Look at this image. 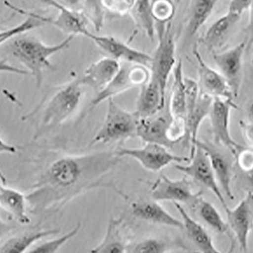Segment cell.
Masks as SVG:
<instances>
[{
	"mask_svg": "<svg viewBox=\"0 0 253 253\" xmlns=\"http://www.w3.org/2000/svg\"><path fill=\"white\" fill-rule=\"evenodd\" d=\"M195 150L190 155L189 164H175V168L210 190L220 202L224 210H226L228 208L226 202L222 193L221 188L218 184L207 153L198 144H195Z\"/></svg>",
	"mask_w": 253,
	"mask_h": 253,
	"instance_id": "8",
	"label": "cell"
},
{
	"mask_svg": "<svg viewBox=\"0 0 253 253\" xmlns=\"http://www.w3.org/2000/svg\"><path fill=\"white\" fill-rule=\"evenodd\" d=\"M105 10L101 0H85L84 2L82 12L96 32H100L103 26Z\"/></svg>",
	"mask_w": 253,
	"mask_h": 253,
	"instance_id": "32",
	"label": "cell"
},
{
	"mask_svg": "<svg viewBox=\"0 0 253 253\" xmlns=\"http://www.w3.org/2000/svg\"><path fill=\"white\" fill-rule=\"evenodd\" d=\"M151 198L156 201H171L186 204L190 207L198 208L201 201L202 192L194 193L192 184L187 178L171 180L162 174L153 185Z\"/></svg>",
	"mask_w": 253,
	"mask_h": 253,
	"instance_id": "9",
	"label": "cell"
},
{
	"mask_svg": "<svg viewBox=\"0 0 253 253\" xmlns=\"http://www.w3.org/2000/svg\"><path fill=\"white\" fill-rule=\"evenodd\" d=\"M120 66V62L111 57L101 58L91 63L79 81L83 86L91 88L95 95H98L112 82Z\"/></svg>",
	"mask_w": 253,
	"mask_h": 253,
	"instance_id": "16",
	"label": "cell"
},
{
	"mask_svg": "<svg viewBox=\"0 0 253 253\" xmlns=\"http://www.w3.org/2000/svg\"><path fill=\"white\" fill-rule=\"evenodd\" d=\"M129 14L139 29L153 42L156 36V21L152 15V0H135Z\"/></svg>",
	"mask_w": 253,
	"mask_h": 253,
	"instance_id": "29",
	"label": "cell"
},
{
	"mask_svg": "<svg viewBox=\"0 0 253 253\" xmlns=\"http://www.w3.org/2000/svg\"><path fill=\"white\" fill-rule=\"evenodd\" d=\"M167 245L166 242L157 239H146L138 242L132 248L133 253H167Z\"/></svg>",
	"mask_w": 253,
	"mask_h": 253,
	"instance_id": "35",
	"label": "cell"
},
{
	"mask_svg": "<svg viewBox=\"0 0 253 253\" xmlns=\"http://www.w3.org/2000/svg\"><path fill=\"white\" fill-rule=\"evenodd\" d=\"M87 38L92 41L103 52L119 62L138 63L148 68L151 67L152 57L145 52L133 48L123 41L110 36H100L89 32Z\"/></svg>",
	"mask_w": 253,
	"mask_h": 253,
	"instance_id": "12",
	"label": "cell"
},
{
	"mask_svg": "<svg viewBox=\"0 0 253 253\" xmlns=\"http://www.w3.org/2000/svg\"><path fill=\"white\" fill-rule=\"evenodd\" d=\"M26 197L22 193L10 187L1 185L0 187V205L7 213L21 224H29L32 222L26 213Z\"/></svg>",
	"mask_w": 253,
	"mask_h": 253,
	"instance_id": "25",
	"label": "cell"
},
{
	"mask_svg": "<svg viewBox=\"0 0 253 253\" xmlns=\"http://www.w3.org/2000/svg\"><path fill=\"white\" fill-rule=\"evenodd\" d=\"M176 210H178L181 215L184 229L187 236L202 253H219L217 248L214 247L213 241L208 234L205 228L201 224L195 221L191 216L187 213L184 208L179 203H174Z\"/></svg>",
	"mask_w": 253,
	"mask_h": 253,
	"instance_id": "21",
	"label": "cell"
},
{
	"mask_svg": "<svg viewBox=\"0 0 253 253\" xmlns=\"http://www.w3.org/2000/svg\"><path fill=\"white\" fill-rule=\"evenodd\" d=\"M219 0H195L187 25V36L192 38L209 20Z\"/></svg>",
	"mask_w": 253,
	"mask_h": 253,
	"instance_id": "30",
	"label": "cell"
},
{
	"mask_svg": "<svg viewBox=\"0 0 253 253\" xmlns=\"http://www.w3.org/2000/svg\"><path fill=\"white\" fill-rule=\"evenodd\" d=\"M60 232L57 229L40 230L38 232L26 233L9 239L1 245V253H23L36 242H39L46 236H54Z\"/></svg>",
	"mask_w": 253,
	"mask_h": 253,
	"instance_id": "28",
	"label": "cell"
},
{
	"mask_svg": "<svg viewBox=\"0 0 253 253\" xmlns=\"http://www.w3.org/2000/svg\"><path fill=\"white\" fill-rule=\"evenodd\" d=\"M36 1L42 5L47 6L50 8H54L58 10H61L65 7V6L62 5L60 3H58V0H36Z\"/></svg>",
	"mask_w": 253,
	"mask_h": 253,
	"instance_id": "41",
	"label": "cell"
},
{
	"mask_svg": "<svg viewBox=\"0 0 253 253\" xmlns=\"http://www.w3.org/2000/svg\"><path fill=\"white\" fill-rule=\"evenodd\" d=\"M193 52L198 65V83L200 88V92L207 94L213 98L220 97L233 100L235 97L233 91L224 76L219 71L212 69L205 63L198 46L193 47Z\"/></svg>",
	"mask_w": 253,
	"mask_h": 253,
	"instance_id": "15",
	"label": "cell"
},
{
	"mask_svg": "<svg viewBox=\"0 0 253 253\" xmlns=\"http://www.w3.org/2000/svg\"><path fill=\"white\" fill-rule=\"evenodd\" d=\"M83 85L79 80L58 88L41 108L36 137L59 126L75 113L83 95Z\"/></svg>",
	"mask_w": 253,
	"mask_h": 253,
	"instance_id": "3",
	"label": "cell"
},
{
	"mask_svg": "<svg viewBox=\"0 0 253 253\" xmlns=\"http://www.w3.org/2000/svg\"><path fill=\"white\" fill-rule=\"evenodd\" d=\"M246 49L247 42L244 41L226 51L213 54L216 66L230 84L235 97L238 96L242 84L243 58Z\"/></svg>",
	"mask_w": 253,
	"mask_h": 253,
	"instance_id": "13",
	"label": "cell"
},
{
	"mask_svg": "<svg viewBox=\"0 0 253 253\" xmlns=\"http://www.w3.org/2000/svg\"><path fill=\"white\" fill-rule=\"evenodd\" d=\"M163 109L149 118H139L137 137L145 143H156L172 150L175 144L170 137L173 118L169 107L167 111Z\"/></svg>",
	"mask_w": 253,
	"mask_h": 253,
	"instance_id": "11",
	"label": "cell"
},
{
	"mask_svg": "<svg viewBox=\"0 0 253 253\" xmlns=\"http://www.w3.org/2000/svg\"><path fill=\"white\" fill-rule=\"evenodd\" d=\"M132 215L144 221L169 227L184 229L183 222L173 217L156 200H138L131 205Z\"/></svg>",
	"mask_w": 253,
	"mask_h": 253,
	"instance_id": "17",
	"label": "cell"
},
{
	"mask_svg": "<svg viewBox=\"0 0 253 253\" xmlns=\"http://www.w3.org/2000/svg\"><path fill=\"white\" fill-rule=\"evenodd\" d=\"M236 159L239 167L245 171H253V147L251 148H242L237 155Z\"/></svg>",
	"mask_w": 253,
	"mask_h": 253,
	"instance_id": "37",
	"label": "cell"
},
{
	"mask_svg": "<svg viewBox=\"0 0 253 253\" xmlns=\"http://www.w3.org/2000/svg\"><path fill=\"white\" fill-rule=\"evenodd\" d=\"M252 0H230L228 11L230 14L242 17L243 13L249 9Z\"/></svg>",
	"mask_w": 253,
	"mask_h": 253,
	"instance_id": "38",
	"label": "cell"
},
{
	"mask_svg": "<svg viewBox=\"0 0 253 253\" xmlns=\"http://www.w3.org/2000/svg\"><path fill=\"white\" fill-rule=\"evenodd\" d=\"M213 97L210 95L200 92L199 99L193 112L186 118V129H187V138L190 140L191 150L190 155L195 150V144L197 142V135L199 127L205 118L210 117L211 107L213 104Z\"/></svg>",
	"mask_w": 253,
	"mask_h": 253,
	"instance_id": "23",
	"label": "cell"
},
{
	"mask_svg": "<svg viewBox=\"0 0 253 253\" xmlns=\"http://www.w3.org/2000/svg\"><path fill=\"white\" fill-rule=\"evenodd\" d=\"M121 220L111 217L107 232L101 243L90 251L91 253H124L126 246L120 233Z\"/></svg>",
	"mask_w": 253,
	"mask_h": 253,
	"instance_id": "27",
	"label": "cell"
},
{
	"mask_svg": "<svg viewBox=\"0 0 253 253\" xmlns=\"http://www.w3.org/2000/svg\"><path fill=\"white\" fill-rule=\"evenodd\" d=\"M166 107V95L155 77L140 87L135 112L138 118H145L155 115Z\"/></svg>",
	"mask_w": 253,
	"mask_h": 253,
	"instance_id": "19",
	"label": "cell"
},
{
	"mask_svg": "<svg viewBox=\"0 0 253 253\" xmlns=\"http://www.w3.org/2000/svg\"><path fill=\"white\" fill-rule=\"evenodd\" d=\"M104 8L118 15H126L131 12L135 0H101Z\"/></svg>",
	"mask_w": 253,
	"mask_h": 253,
	"instance_id": "36",
	"label": "cell"
},
{
	"mask_svg": "<svg viewBox=\"0 0 253 253\" xmlns=\"http://www.w3.org/2000/svg\"><path fill=\"white\" fill-rule=\"evenodd\" d=\"M251 63H252V65L253 66V57H252V59H251Z\"/></svg>",
	"mask_w": 253,
	"mask_h": 253,
	"instance_id": "44",
	"label": "cell"
},
{
	"mask_svg": "<svg viewBox=\"0 0 253 253\" xmlns=\"http://www.w3.org/2000/svg\"><path fill=\"white\" fill-rule=\"evenodd\" d=\"M242 126V133L244 137L245 141L248 143L250 147H253V123H248L246 124L244 122L241 123Z\"/></svg>",
	"mask_w": 253,
	"mask_h": 253,
	"instance_id": "39",
	"label": "cell"
},
{
	"mask_svg": "<svg viewBox=\"0 0 253 253\" xmlns=\"http://www.w3.org/2000/svg\"><path fill=\"white\" fill-rule=\"evenodd\" d=\"M139 118L119 107L113 98L107 100V110L103 124L92 139L91 145L109 144L137 136Z\"/></svg>",
	"mask_w": 253,
	"mask_h": 253,
	"instance_id": "4",
	"label": "cell"
},
{
	"mask_svg": "<svg viewBox=\"0 0 253 253\" xmlns=\"http://www.w3.org/2000/svg\"><path fill=\"white\" fill-rule=\"evenodd\" d=\"M248 115L249 121H250V123H253V100H252V101L249 102V104H248Z\"/></svg>",
	"mask_w": 253,
	"mask_h": 253,
	"instance_id": "43",
	"label": "cell"
},
{
	"mask_svg": "<svg viewBox=\"0 0 253 253\" xmlns=\"http://www.w3.org/2000/svg\"><path fill=\"white\" fill-rule=\"evenodd\" d=\"M241 18L227 12L225 15L217 19L205 32L203 42L211 51L221 46L227 40L228 37Z\"/></svg>",
	"mask_w": 253,
	"mask_h": 253,
	"instance_id": "22",
	"label": "cell"
},
{
	"mask_svg": "<svg viewBox=\"0 0 253 253\" xmlns=\"http://www.w3.org/2000/svg\"><path fill=\"white\" fill-rule=\"evenodd\" d=\"M59 14L54 18L46 17L43 15L38 16L45 24H50L62 31L68 36L82 35L86 37L89 35V31L87 28V20L83 12L77 11L76 9H71L64 7L61 10H58Z\"/></svg>",
	"mask_w": 253,
	"mask_h": 253,
	"instance_id": "20",
	"label": "cell"
},
{
	"mask_svg": "<svg viewBox=\"0 0 253 253\" xmlns=\"http://www.w3.org/2000/svg\"><path fill=\"white\" fill-rule=\"evenodd\" d=\"M225 210L228 224L233 230L239 246L244 253L248 250V236L253 227V193L247 196L234 209Z\"/></svg>",
	"mask_w": 253,
	"mask_h": 253,
	"instance_id": "14",
	"label": "cell"
},
{
	"mask_svg": "<svg viewBox=\"0 0 253 253\" xmlns=\"http://www.w3.org/2000/svg\"><path fill=\"white\" fill-rule=\"evenodd\" d=\"M116 152L119 157L127 156L134 159L144 169L153 172H158L172 163L181 164L190 161L188 157L173 155L167 147L156 143H145L142 148H120Z\"/></svg>",
	"mask_w": 253,
	"mask_h": 253,
	"instance_id": "7",
	"label": "cell"
},
{
	"mask_svg": "<svg viewBox=\"0 0 253 253\" xmlns=\"http://www.w3.org/2000/svg\"><path fill=\"white\" fill-rule=\"evenodd\" d=\"M120 63L119 71L112 82L106 89L95 95L92 101L93 107L129 89L141 87L151 78V70L147 66L126 62H120Z\"/></svg>",
	"mask_w": 253,
	"mask_h": 253,
	"instance_id": "6",
	"label": "cell"
},
{
	"mask_svg": "<svg viewBox=\"0 0 253 253\" xmlns=\"http://www.w3.org/2000/svg\"><path fill=\"white\" fill-rule=\"evenodd\" d=\"M159 31V41L155 53L152 56L150 67L151 75L157 80L162 92L166 95L167 82L176 65L175 42L171 23L161 25Z\"/></svg>",
	"mask_w": 253,
	"mask_h": 253,
	"instance_id": "5",
	"label": "cell"
},
{
	"mask_svg": "<svg viewBox=\"0 0 253 253\" xmlns=\"http://www.w3.org/2000/svg\"><path fill=\"white\" fill-rule=\"evenodd\" d=\"M173 84L169 109L174 119L184 120L186 122L187 113V99H186V88H185L183 66L181 60L176 63L173 70Z\"/></svg>",
	"mask_w": 253,
	"mask_h": 253,
	"instance_id": "24",
	"label": "cell"
},
{
	"mask_svg": "<svg viewBox=\"0 0 253 253\" xmlns=\"http://www.w3.org/2000/svg\"><path fill=\"white\" fill-rule=\"evenodd\" d=\"M198 208L199 214L208 225H210V227L218 233H227L230 227L229 224L224 221L219 211L212 204L202 199Z\"/></svg>",
	"mask_w": 253,
	"mask_h": 253,
	"instance_id": "31",
	"label": "cell"
},
{
	"mask_svg": "<svg viewBox=\"0 0 253 253\" xmlns=\"http://www.w3.org/2000/svg\"><path fill=\"white\" fill-rule=\"evenodd\" d=\"M58 3H60L62 5L71 9H75L81 2V0H58Z\"/></svg>",
	"mask_w": 253,
	"mask_h": 253,
	"instance_id": "42",
	"label": "cell"
},
{
	"mask_svg": "<svg viewBox=\"0 0 253 253\" xmlns=\"http://www.w3.org/2000/svg\"><path fill=\"white\" fill-rule=\"evenodd\" d=\"M232 109H237V105L232 99L214 97L210 118L215 143L227 148L234 156H236L243 146L236 143L230 134V118Z\"/></svg>",
	"mask_w": 253,
	"mask_h": 253,
	"instance_id": "10",
	"label": "cell"
},
{
	"mask_svg": "<svg viewBox=\"0 0 253 253\" xmlns=\"http://www.w3.org/2000/svg\"><path fill=\"white\" fill-rule=\"evenodd\" d=\"M175 14V3L172 0H152L154 20L161 25L170 23Z\"/></svg>",
	"mask_w": 253,
	"mask_h": 253,
	"instance_id": "33",
	"label": "cell"
},
{
	"mask_svg": "<svg viewBox=\"0 0 253 253\" xmlns=\"http://www.w3.org/2000/svg\"><path fill=\"white\" fill-rule=\"evenodd\" d=\"M74 36H68L64 40L54 45H46L38 38L29 36H20L13 39L9 51L14 58L22 63L40 87L43 81V72L52 68L49 58L69 47Z\"/></svg>",
	"mask_w": 253,
	"mask_h": 253,
	"instance_id": "2",
	"label": "cell"
},
{
	"mask_svg": "<svg viewBox=\"0 0 253 253\" xmlns=\"http://www.w3.org/2000/svg\"><path fill=\"white\" fill-rule=\"evenodd\" d=\"M249 20H248V32L251 42H253V0L251 1L249 7Z\"/></svg>",
	"mask_w": 253,
	"mask_h": 253,
	"instance_id": "40",
	"label": "cell"
},
{
	"mask_svg": "<svg viewBox=\"0 0 253 253\" xmlns=\"http://www.w3.org/2000/svg\"><path fill=\"white\" fill-rule=\"evenodd\" d=\"M176 1H177V2H180V1H181V0H176Z\"/></svg>",
	"mask_w": 253,
	"mask_h": 253,
	"instance_id": "45",
	"label": "cell"
},
{
	"mask_svg": "<svg viewBox=\"0 0 253 253\" xmlns=\"http://www.w3.org/2000/svg\"><path fill=\"white\" fill-rule=\"evenodd\" d=\"M81 229V223L79 222L73 230L65 234L64 236H61L59 238L53 239L48 242H44L42 244L39 245L38 247L33 248L30 251V253H57L63 245L74 238Z\"/></svg>",
	"mask_w": 253,
	"mask_h": 253,
	"instance_id": "34",
	"label": "cell"
},
{
	"mask_svg": "<svg viewBox=\"0 0 253 253\" xmlns=\"http://www.w3.org/2000/svg\"><path fill=\"white\" fill-rule=\"evenodd\" d=\"M4 4L7 7H9V9H12V10L17 12L18 14L25 15V16H26V19L17 26H13L11 28L4 30V31L0 32V44L1 45L5 43L8 41L20 37V36L26 34L30 31H32V30L36 29V28H39L41 26L45 25V23L42 20H41L37 13L26 11L25 9H20L17 6L12 4L8 1H5Z\"/></svg>",
	"mask_w": 253,
	"mask_h": 253,
	"instance_id": "26",
	"label": "cell"
},
{
	"mask_svg": "<svg viewBox=\"0 0 253 253\" xmlns=\"http://www.w3.org/2000/svg\"><path fill=\"white\" fill-rule=\"evenodd\" d=\"M196 144L201 147L207 153L210 163L213 168L217 181L220 184V188L229 199H235L231 188V182L233 178V167L230 160L224 154L217 150L210 143H205L197 140Z\"/></svg>",
	"mask_w": 253,
	"mask_h": 253,
	"instance_id": "18",
	"label": "cell"
},
{
	"mask_svg": "<svg viewBox=\"0 0 253 253\" xmlns=\"http://www.w3.org/2000/svg\"><path fill=\"white\" fill-rule=\"evenodd\" d=\"M119 158L117 152L103 151L65 156L53 161L26 196L32 213L61 206L95 187L114 168Z\"/></svg>",
	"mask_w": 253,
	"mask_h": 253,
	"instance_id": "1",
	"label": "cell"
}]
</instances>
